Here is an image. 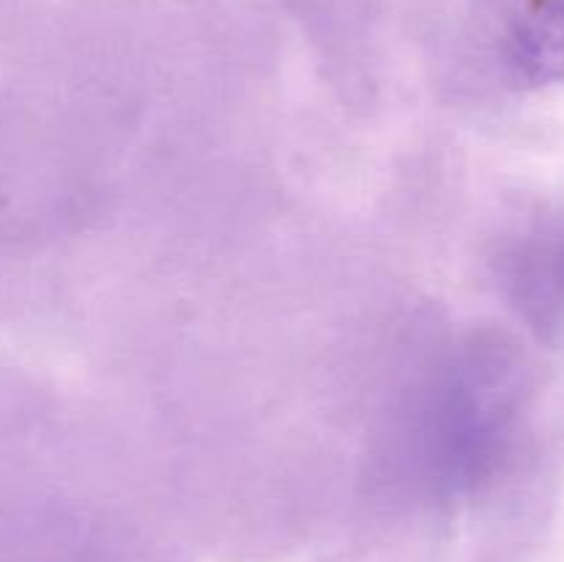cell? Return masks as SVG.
<instances>
[{"instance_id":"obj_1","label":"cell","mask_w":564,"mask_h":562,"mask_svg":"<svg viewBox=\"0 0 564 562\" xmlns=\"http://www.w3.org/2000/svg\"><path fill=\"white\" fill-rule=\"evenodd\" d=\"M523 66L540 80L564 77V0H549L521 39Z\"/></svg>"}]
</instances>
